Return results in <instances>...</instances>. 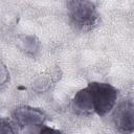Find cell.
Instances as JSON below:
<instances>
[{"label": "cell", "instance_id": "1", "mask_svg": "<svg viewBox=\"0 0 134 134\" xmlns=\"http://www.w3.org/2000/svg\"><path fill=\"white\" fill-rule=\"evenodd\" d=\"M67 16L70 25L80 32L92 30L99 21V14L90 0H67Z\"/></svg>", "mask_w": 134, "mask_h": 134}, {"label": "cell", "instance_id": "2", "mask_svg": "<svg viewBox=\"0 0 134 134\" xmlns=\"http://www.w3.org/2000/svg\"><path fill=\"white\" fill-rule=\"evenodd\" d=\"M94 113L98 116H105L115 106L117 99V90L109 83L92 82L88 84Z\"/></svg>", "mask_w": 134, "mask_h": 134}, {"label": "cell", "instance_id": "3", "mask_svg": "<svg viewBox=\"0 0 134 134\" xmlns=\"http://www.w3.org/2000/svg\"><path fill=\"white\" fill-rule=\"evenodd\" d=\"M13 120L21 129L42 128L46 120V114L39 108L30 106H18L13 111Z\"/></svg>", "mask_w": 134, "mask_h": 134}, {"label": "cell", "instance_id": "4", "mask_svg": "<svg viewBox=\"0 0 134 134\" xmlns=\"http://www.w3.org/2000/svg\"><path fill=\"white\" fill-rule=\"evenodd\" d=\"M112 119L118 132H134V103L131 100L119 103L114 109Z\"/></svg>", "mask_w": 134, "mask_h": 134}, {"label": "cell", "instance_id": "5", "mask_svg": "<svg viewBox=\"0 0 134 134\" xmlns=\"http://www.w3.org/2000/svg\"><path fill=\"white\" fill-rule=\"evenodd\" d=\"M72 109L79 115H90L94 113L89 87L79 90L72 98Z\"/></svg>", "mask_w": 134, "mask_h": 134}, {"label": "cell", "instance_id": "6", "mask_svg": "<svg viewBox=\"0 0 134 134\" xmlns=\"http://www.w3.org/2000/svg\"><path fill=\"white\" fill-rule=\"evenodd\" d=\"M17 46L27 55L35 57L39 52L41 44L35 36H20L17 39Z\"/></svg>", "mask_w": 134, "mask_h": 134}, {"label": "cell", "instance_id": "7", "mask_svg": "<svg viewBox=\"0 0 134 134\" xmlns=\"http://www.w3.org/2000/svg\"><path fill=\"white\" fill-rule=\"evenodd\" d=\"M18 130H17V125L10 120H7V119H4L2 118L1 119V126H0V133L1 134H13V133H16Z\"/></svg>", "mask_w": 134, "mask_h": 134}, {"label": "cell", "instance_id": "8", "mask_svg": "<svg viewBox=\"0 0 134 134\" xmlns=\"http://www.w3.org/2000/svg\"><path fill=\"white\" fill-rule=\"evenodd\" d=\"M1 76H0V80H1V87H3L6 82H8L9 80V73H8V70L6 69V67L2 64L1 65V72H0Z\"/></svg>", "mask_w": 134, "mask_h": 134}]
</instances>
